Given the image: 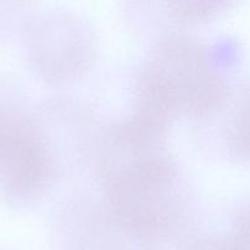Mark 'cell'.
Here are the masks:
<instances>
[{
	"mask_svg": "<svg viewBox=\"0 0 250 250\" xmlns=\"http://www.w3.org/2000/svg\"><path fill=\"white\" fill-rule=\"evenodd\" d=\"M126 161L106 167V202L117 226L141 239L171 231L181 212V195L173 164L153 144L115 139Z\"/></svg>",
	"mask_w": 250,
	"mask_h": 250,
	"instance_id": "cell-1",
	"label": "cell"
},
{
	"mask_svg": "<svg viewBox=\"0 0 250 250\" xmlns=\"http://www.w3.org/2000/svg\"><path fill=\"white\" fill-rule=\"evenodd\" d=\"M150 66L171 88L181 112L205 115L226 99L224 82L210 71L203 49L190 39H167Z\"/></svg>",
	"mask_w": 250,
	"mask_h": 250,
	"instance_id": "cell-2",
	"label": "cell"
},
{
	"mask_svg": "<svg viewBox=\"0 0 250 250\" xmlns=\"http://www.w3.org/2000/svg\"><path fill=\"white\" fill-rule=\"evenodd\" d=\"M51 175V160L36 129L22 117L0 112V178L17 195L41 192Z\"/></svg>",
	"mask_w": 250,
	"mask_h": 250,
	"instance_id": "cell-3",
	"label": "cell"
},
{
	"mask_svg": "<svg viewBox=\"0 0 250 250\" xmlns=\"http://www.w3.org/2000/svg\"><path fill=\"white\" fill-rule=\"evenodd\" d=\"M229 146L234 155L250 160V89L244 95L232 120Z\"/></svg>",
	"mask_w": 250,
	"mask_h": 250,
	"instance_id": "cell-4",
	"label": "cell"
},
{
	"mask_svg": "<svg viewBox=\"0 0 250 250\" xmlns=\"http://www.w3.org/2000/svg\"><path fill=\"white\" fill-rule=\"evenodd\" d=\"M222 4L220 2H207V1H189V2H177L173 4L176 16L180 17L183 21H200L203 19L211 16L215 11L220 10Z\"/></svg>",
	"mask_w": 250,
	"mask_h": 250,
	"instance_id": "cell-5",
	"label": "cell"
},
{
	"mask_svg": "<svg viewBox=\"0 0 250 250\" xmlns=\"http://www.w3.org/2000/svg\"><path fill=\"white\" fill-rule=\"evenodd\" d=\"M189 250H219L216 248L214 243H212L211 239H208V241L199 242V243L194 244Z\"/></svg>",
	"mask_w": 250,
	"mask_h": 250,
	"instance_id": "cell-6",
	"label": "cell"
}]
</instances>
